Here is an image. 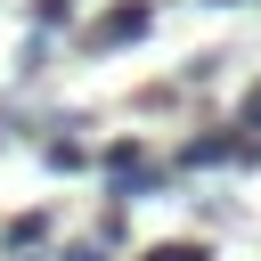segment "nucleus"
Listing matches in <instances>:
<instances>
[{
    "instance_id": "7ed1b4c3",
    "label": "nucleus",
    "mask_w": 261,
    "mask_h": 261,
    "mask_svg": "<svg viewBox=\"0 0 261 261\" xmlns=\"http://www.w3.org/2000/svg\"><path fill=\"white\" fill-rule=\"evenodd\" d=\"M106 179H114V188L130 196V188H155L163 171H155V163L139 155V139H122V147H106Z\"/></svg>"
},
{
    "instance_id": "423d86ee",
    "label": "nucleus",
    "mask_w": 261,
    "mask_h": 261,
    "mask_svg": "<svg viewBox=\"0 0 261 261\" xmlns=\"http://www.w3.org/2000/svg\"><path fill=\"white\" fill-rule=\"evenodd\" d=\"M139 261H212V253L188 245V237H171V245H155V253H139Z\"/></svg>"
},
{
    "instance_id": "39448f33",
    "label": "nucleus",
    "mask_w": 261,
    "mask_h": 261,
    "mask_svg": "<svg viewBox=\"0 0 261 261\" xmlns=\"http://www.w3.org/2000/svg\"><path fill=\"white\" fill-rule=\"evenodd\" d=\"M41 155H49V171H82V163H90V155H82V147H73V139H49V147H41Z\"/></svg>"
},
{
    "instance_id": "9d476101",
    "label": "nucleus",
    "mask_w": 261,
    "mask_h": 261,
    "mask_svg": "<svg viewBox=\"0 0 261 261\" xmlns=\"http://www.w3.org/2000/svg\"><path fill=\"white\" fill-rule=\"evenodd\" d=\"M212 8H237V0H212Z\"/></svg>"
},
{
    "instance_id": "1a4fd4ad",
    "label": "nucleus",
    "mask_w": 261,
    "mask_h": 261,
    "mask_svg": "<svg viewBox=\"0 0 261 261\" xmlns=\"http://www.w3.org/2000/svg\"><path fill=\"white\" fill-rule=\"evenodd\" d=\"M57 261H106V253H98V245H73V253H57Z\"/></svg>"
},
{
    "instance_id": "6e6552de",
    "label": "nucleus",
    "mask_w": 261,
    "mask_h": 261,
    "mask_svg": "<svg viewBox=\"0 0 261 261\" xmlns=\"http://www.w3.org/2000/svg\"><path fill=\"white\" fill-rule=\"evenodd\" d=\"M237 130H261V90L245 98V122H237Z\"/></svg>"
},
{
    "instance_id": "0eeeda50",
    "label": "nucleus",
    "mask_w": 261,
    "mask_h": 261,
    "mask_svg": "<svg viewBox=\"0 0 261 261\" xmlns=\"http://www.w3.org/2000/svg\"><path fill=\"white\" fill-rule=\"evenodd\" d=\"M65 16H73V0H33V24H41V33H49V24H65Z\"/></svg>"
},
{
    "instance_id": "f257e3e1",
    "label": "nucleus",
    "mask_w": 261,
    "mask_h": 261,
    "mask_svg": "<svg viewBox=\"0 0 261 261\" xmlns=\"http://www.w3.org/2000/svg\"><path fill=\"white\" fill-rule=\"evenodd\" d=\"M147 24H155V8H147V0H114L98 24H82V49H90V57H106V49H130Z\"/></svg>"
},
{
    "instance_id": "20e7f679",
    "label": "nucleus",
    "mask_w": 261,
    "mask_h": 261,
    "mask_svg": "<svg viewBox=\"0 0 261 261\" xmlns=\"http://www.w3.org/2000/svg\"><path fill=\"white\" fill-rule=\"evenodd\" d=\"M41 237H49V212H16V220L0 228V245H8V253H33Z\"/></svg>"
},
{
    "instance_id": "f03ea898",
    "label": "nucleus",
    "mask_w": 261,
    "mask_h": 261,
    "mask_svg": "<svg viewBox=\"0 0 261 261\" xmlns=\"http://www.w3.org/2000/svg\"><path fill=\"white\" fill-rule=\"evenodd\" d=\"M261 147H253V130H204V139H188L179 147V163L188 171H212V163H253Z\"/></svg>"
}]
</instances>
